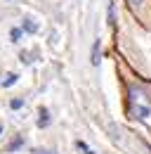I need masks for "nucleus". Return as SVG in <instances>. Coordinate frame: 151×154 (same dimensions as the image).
<instances>
[{
  "instance_id": "nucleus-1",
  "label": "nucleus",
  "mask_w": 151,
  "mask_h": 154,
  "mask_svg": "<svg viewBox=\"0 0 151 154\" xmlns=\"http://www.w3.org/2000/svg\"><path fill=\"white\" fill-rule=\"evenodd\" d=\"M128 109H130V116L135 121H139V123H144V126L151 128V104L135 88L130 90V104H128Z\"/></svg>"
},
{
  "instance_id": "nucleus-2",
  "label": "nucleus",
  "mask_w": 151,
  "mask_h": 154,
  "mask_svg": "<svg viewBox=\"0 0 151 154\" xmlns=\"http://www.w3.org/2000/svg\"><path fill=\"white\" fill-rule=\"evenodd\" d=\"M52 123V116H50V112L45 109V107H40L38 109V128H47Z\"/></svg>"
},
{
  "instance_id": "nucleus-3",
  "label": "nucleus",
  "mask_w": 151,
  "mask_h": 154,
  "mask_svg": "<svg viewBox=\"0 0 151 154\" xmlns=\"http://www.w3.org/2000/svg\"><path fill=\"white\" fill-rule=\"evenodd\" d=\"M90 62H92V66H99V62H102V40H94L92 55H90Z\"/></svg>"
},
{
  "instance_id": "nucleus-4",
  "label": "nucleus",
  "mask_w": 151,
  "mask_h": 154,
  "mask_svg": "<svg viewBox=\"0 0 151 154\" xmlns=\"http://www.w3.org/2000/svg\"><path fill=\"white\" fill-rule=\"evenodd\" d=\"M21 31H24V33H38V24L31 19V17H26L24 24H21Z\"/></svg>"
},
{
  "instance_id": "nucleus-5",
  "label": "nucleus",
  "mask_w": 151,
  "mask_h": 154,
  "mask_svg": "<svg viewBox=\"0 0 151 154\" xmlns=\"http://www.w3.org/2000/svg\"><path fill=\"white\" fill-rule=\"evenodd\" d=\"M17 81H19V74L10 71V74H5V81H0V85H2V88H12Z\"/></svg>"
},
{
  "instance_id": "nucleus-6",
  "label": "nucleus",
  "mask_w": 151,
  "mask_h": 154,
  "mask_svg": "<svg viewBox=\"0 0 151 154\" xmlns=\"http://www.w3.org/2000/svg\"><path fill=\"white\" fill-rule=\"evenodd\" d=\"M21 36H24L21 26H12V29H10V40H12V43H19V40H21Z\"/></svg>"
},
{
  "instance_id": "nucleus-7",
  "label": "nucleus",
  "mask_w": 151,
  "mask_h": 154,
  "mask_svg": "<svg viewBox=\"0 0 151 154\" xmlns=\"http://www.w3.org/2000/svg\"><path fill=\"white\" fill-rule=\"evenodd\" d=\"M106 19H109V24H116V5L113 2H109V7H106Z\"/></svg>"
},
{
  "instance_id": "nucleus-8",
  "label": "nucleus",
  "mask_w": 151,
  "mask_h": 154,
  "mask_svg": "<svg viewBox=\"0 0 151 154\" xmlns=\"http://www.w3.org/2000/svg\"><path fill=\"white\" fill-rule=\"evenodd\" d=\"M76 147H78V149H80L83 154H94V149H92V147H87L83 140H76Z\"/></svg>"
},
{
  "instance_id": "nucleus-9",
  "label": "nucleus",
  "mask_w": 151,
  "mask_h": 154,
  "mask_svg": "<svg viewBox=\"0 0 151 154\" xmlns=\"http://www.w3.org/2000/svg\"><path fill=\"white\" fill-rule=\"evenodd\" d=\"M21 107H24V100H10V109L17 112V109H21Z\"/></svg>"
},
{
  "instance_id": "nucleus-10",
  "label": "nucleus",
  "mask_w": 151,
  "mask_h": 154,
  "mask_svg": "<svg viewBox=\"0 0 151 154\" xmlns=\"http://www.w3.org/2000/svg\"><path fill=\"white\" fill-rule=\"evenodd\" d=\"M21 145H24V137H17V140H14V142H12V145H10L7 149H10V152H14V149H19Z\"/></svg>"
},
{
  "instance_id": "nucleus-11",
  "label": "nucleus",
  "mask_w": 151,
  "mask_h": 154,
  "mask_svg": "<svg viewBox=\"0 0 151 154\" xmlns=\"http://www.w3.org/2000/svg\"><path fill=\"white\" fill-rule=\"evenodd\" d=\"M33 154H55V149H40V147H36Z\"/></svg>"
},
{
  "instance_id": "nucleus-12",
  "label": "nucleus",
  "mask_w": 151,
  "mask_h": 154,
  "mask_svg": "<svg viewBox=\"0 0 151 154\" xmlns=\"http://www.w3.org/2000/svg\"><path fill=\"white\" fill-rule=\"evenodd\" d=\"M128 2H130L132 7H137V5H142V2H144V0H128Z\"/></svg>"
},
{
  "instance_id": "nucleus-13",
  "label": "nucleus",
  "mask_w": 151,
  "mask_h": 154,
  "mask_svg": "<svg viewBox=\"0 0 151 154\" xmlns=\"http://www.w3.org/2000/svg\"><path fill=\"white\" fill-rule=\"evenodd\" d=\"M0 135H2V123H0Z\"/></svg>"
}]
</instances>
